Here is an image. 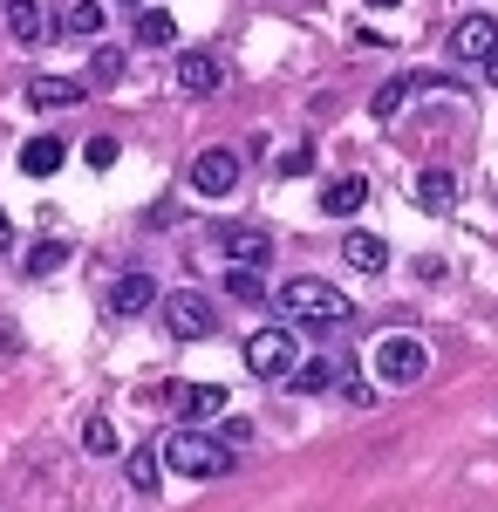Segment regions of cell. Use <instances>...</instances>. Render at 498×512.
I'll return each instance as SVG.
<instances>
[{
  "label": "cell",
  "instance_id": "obj_19",
  "mask_svg": "<svg viewBox=\"0 0 498 512\" xmlns=\"http://www.w3.org/2000/svg\"><path fill=\"white\" fill-rule=\"evenodd\" d=\"M342 260H348V267H383L389 246H383L376 233H348V239H342Z\"/></svg>",
  "mask_w": 498,
  "mask_h": 512
},
{
  "label": "cell",
  "instance_id": "obj_23",
  "mask_svg": "<svg viewBox=\"0 0 498 512\" xmlns=\"http://www.w3.org/2000/svg\"><path fill=\"white\" fill-rule=\"evenodd\" d=\"M410 96H417V76H389L383 89H376V103H369V110H376V117H396Z\"/></svg>",
  "mask_w": 498,
  "mask_h": 512
},
{
  "label": "cell",
  "instance_id": "obj_4",
  "mask_svg": "<svg viewBox=\"0 0 498 512\" xmlns=\"http://www.w3.org/2000/svg\"><path fill=\"white\" fill-rule=\"evenodd\" d=\"M294 328H260L253 342H246V369L253 376H267V383H280V376H294Z\"/></svg>",
  "mask_w": 498,
  "mask_h": 512
},
{
  "label": "cell",
  "instance_id": "obj_2",
  "mask_svg": "<svg viewBox=\"0 0 498 512\" xmlns=\"http://www.w3.org/2000/svg\"><path fill=\"white\" fill-rule=\"evenodd\" d=\"M273 301H280V315H287V321H348V315H355L342 287L307 280V274L301 280H280V294H273Z\"/></svg>",
  "mask_w": 498,
  "mask_h": 512
},
{
  "label": "cell",
  "instance_id": "obj_9",
  "mask_svg": "<svg viewBox=\"0 0 498 512\" xmlns=\"http://www.w3.org/2000/svg\"><path fill=\"white\" fill-rule=\"evenodd\" d=\"M171 410H178L185 424L226 417V383H185V390H171Z\"/></svg>",
  "mask_w": 498,
  "mask_h": 512
},
{
  "label": "cell",
  "instance_id": "obj_20",
  "mask_svg": "<svg viewBox=\"0 0 498 512\" xmlns=\"http://www.w3.org/2000/svg\"><path fill=\"white\" fill-rule=\"evenodd\" d=\"M82 451H89V458H116V451H123V437H116L110 417H89V424H82Z\"/></svg>",
  "mask_w": 498,
  "mask_h": 512
},
{
  "label": "cell",
  "instance_id": "obj_3",
  "mask_svg": "<svg viewBox=\"0 0 498 512\" xmlns=\"http://www.w3.org/2000/svg\"><path fill=\"white\" fill-rule=\"evenodd\" d=\"M369 369L383 376L389 390H410V383H423L430 355H423V342H410V335H389V342H376V355H369Z\"/></svg>",
  "mask_w": 498,
  "mask_h": 512
},
{
  "label": "cell",
  "instance_id": "obj_22",
  "mask_svg": "<svg viewBox=\"0 0 498 512\" xmlns=\"http://www.w3.org/2000/svg\"><path fill=\"white\" fill-rule=\"evenodd\" d=\"M294 376H301V383H294V390H307V396H321V390H335V383H342V369H335V362H328V355H314V362H301V369H294Z\"/></svg>",
  "mask_w": 498,
  "mask_h": 512
},
{
  "label": "cell",
  "instance_id": "obj_18",
  "mask_svg": "<svg viewBox=\"0 0 498 512\" xmlns=\"http://www.w3.org/2000/svg\"><path fill=\"white\" fill-rule=\"evenodd\" d=\"M157 478H164V444L130 451V485H137V492H157Z\"/></svg>",
  "mask_w": 498,
  "mask_h": 512
},
{
  "label": "cell",
  "instance_id": "obj_25",
  "mask_svg": "<svg viewBox=\"0 0 498 512\" xmlns=\"http://www.w3.org/2000/svg\"><path fill=\"white\" fill-rule=\"evenodd\" d=\"M232 294H239V301H260V294H267V280L253 274V267H239V274H232Z\"/></svg>",
  "mask_w": 498,
  "mask_h": 512
},
{
  "label": "cell",
  "instance_id": "obj_12",
  "mask_svg": "<svg viewBox=\"0 0 498 512\" xmlns=\"http://www.w3.org/2000/svg\"><path fill=\"white\" fill-rule=\"evenodd\" d=\"M321 205H328V219H355V212L369 205V178H355V171H342V178H328V192H321Z\"/></svg>",
  "mask_w": 498,
  "mask_h": 512
},
{
  "label": "cell",
  "instance_id": "obj_30",
  "mask_svg": "<svg viewBox=\"0 0 498 512\" xmlns=\"http://www.w3.org/2000/svg\"><path fill=\"white\" fill-rule=\"evenodd\" d=\"M492 82H498V55H492Z\"/></svg>",
  "mask_w": 498,
  "mask_h": 512
},
{
  "label": "cell",
  "instance_id": "obj_6",
  "mask_svg": "<svg viewBox=\"0 0 498 512\" xmlns=\"http://www.w3.org/2000/svg\"><path fill=\"white\" fill-rule=\"evenodd\" d=\"M232 185H239V158H232L226 144H212V151L192 158V192L198 198H226Z\"/></svg>",
  "mask_w": 498,
  "mask_h": 512
},
{
  "label": "cell",
  "instance_id": "obj_29",
  "mask_svg": "<svg viewBox=\"0 0 498 512\" xmlns=\"http://www.w3.org/2000/svg\"><path fill=\"white\" fill-rule=\"evenodd\" d=\"M369 7H396V0H369Z\"/></svg>",
  "mask_w": 498,
  "mask_h": 512
},
{
  "label": "cell",
  "instance_id": "obj_15",
  "mask_svg": "<svg viewBox=\"0 0 498 512\" xmlns=\"http://www.w3.org/2000/svg\"><path fill=\"white\" fill-rule=\"evenodd\" d=\"M62 158H69V151H62V137H28V144H21V171H28V178L62 171Z\"/></svg>",
  "mask_w": 498,
  "mask_h": 512
},
{
  "label": "cell",
  "instance_id": "obj_7",
  "mask_svg": "<svg viewBox=\"0 0 498 512\" xmlns=\"http://www.w3.org/2000/svg\"><path fill=\"white\" fill-rule=\"evenodd\" d=\"M451 55H464V62H492L498 55V21L492 14H464L458 28H451Z\"/></svg>",
  "mask_w": 498,
  "mask_h": 512
},
{
  "label": "cell",
  "instance_id": "obj_17",
  "mask_svg": "<svg viewBox=\"0 0 498 512\" xmlns=\"http://www.w3.org/2000/svg\"><path fill=\"white\" fill-rule=\"evenodd\" d=\"M137 41H144V48H171V41H178V21H171L164 7H144V14H137Z\"/></svg>",
  "mask_w": 498,
  "mask_h": 512
},
{
  "label": "cell",
  "instance_id": "obj_24",
  "mask_svg": "<svg viewBox=\"0 0 498 512\" xmlns=\"http://www.w3.org/2000/svg\"><path fill=\"white\" fill-rule=\"evenodd\" d=\"M62 260H69V246H62V239H35V253H28V274H55V267H62Z\"/></svg>",
  "mask_w": 498,
  "mask_h": 512
},
{
  "label": "cell",
  "instance_id": "obj_14",
  "mask_svg": "<svg viewBox=\"0 0 498 512\" xmlns=\"http://www.w3.org/2000/svg\"><path fill=\"white\" fill-rule=\"evenodd\" d=\"M417 205H423V212H451V205H458V178L430 164V171L417 178Z\"/></svg>",
  "mask_w": 498,
  "mask_h": 512
},
{
  "label": "cell",
  "instance_id": "obj_11",
  "mask_svg": "<svg viewBox=\"0 0 498 512\" xmlns=\"http://www.w3.org/2000/svg\"><path fill=\"white\" fill-rule=\"evenodd\" d=\"M144 308H157V280L151 274H123L110 287V315L130 321V315H144Z\"/></svg>",
  "mask_w": 498,
  "mask_h": 512
},
{
  "label": "cell",
  "instance_id": "obj_5",
  "mask_svg": "<svg viewBox=\"0 0 498 512\" xmlns=\"http://www.w3.org/2000/svg\"><path fill=\"white\" fill-rule=\"evenodd\" d=\"M164 328L178 342H205L212 335V301L205 294H164Z\"/></svg>",
  "mask_w": 498,
  "mask_h": 512
},
{
  "label": "cell",
  "instance_id": "obj_10",
  "mask_svg": "<svg viewBox=\"0 0 498 512\" xmlns=\"http://www.w3.org/2000/svg\"><path fill=\"white\" fill-rule=\"evenodd\" d=\"M178 89H185V96H212V89H219V55L185 48V55H178Z\"/></svg>",
  "mask_w": 498,
  "mask_h": 512
},
{
  "label": "cell",
  "instance_id": "obj_21",
  "mask_svg": "<svg viewBox=\"0 0 498 512\" xmlns=\"http://www.w3.org/2000/svg\"><path fill=\"white\" fill-rule=\"evenodd\" d=\"M103 21H110V7H103V0H76V7L62 14V28H69V35H103Z\"/></svg>",
  "mask_w": 498,
  "mask_h": 512
},
{
  "label": "cell",
  "instance_id": "obj_8",
  "mask_svg": "<svg viewBox=\"0 0 498 512\" xmlns=\"http://www.w3.org/2000/svg\"><path fill=\"white\" fill-rule=\"evenodd\" d=\"M219 253H226L232 267H260V260H273V233L267 226H226L219 233Z\"/></svg>",
  "mask_w": 498,
  "mask_h": 512
},
{
  "label": "cell",
  "instance_id": "obj_13",
  "mask_svg": "<svg viewBox=\"0 0 498 512\" xmlns=\"http://www.w3.org/2000/svg\"><path fill=\"white\" fill-rule=\"evenodd\" d=\"M28 103H35V110H76V103H82V82H69V76H35V82H28Z\"/></svg>",
  "mask_w": 498,
  "mask_h": 512
},
{
  "label": "cell",
  "instance_id": "obj_27",
  "mask_svg": "<svg viewBox=\"0 0 498 512\" xmlns=\"http://www.w3.org/2000/svg\"><path fill=\"white\" fill-rule=\"evenodd\" d=\"M307 164H314V151H307V144H294V151H287V158H280V178H301Z\"/></svg>",
  "mask_w": 498,
  "mask_h": 512
},
{
  "label": "cell",
  "instance_id": "obj_1",
  "mask_svg": "<svg viewBox=\"0 0 498 512\" xmlns=\"http://www.w3.org/2000/svg\"><path fill=\"white\" fill-rule=\"evenodd\" d=\"M232 465V444H219L212 431H171L164 437V472H185V478H219Z\"/></svg>",
  "mask_w": 498,
  "mask_h": 512
},
{
  "label": "cell",
  "instance_id": "obj_26",
  "mask_svg": "<svg viewBox=\"0 0 498 512\" xmlns=\"http://www.w3.org/2000/svg\"><path fill=\"white\" fill-rule=\"evenodd\" d=\"M82 158L96 164V171H110V164H116V137H89V151H82Z\"/></svg>",
  "mask_w": 498,
  "mask_h": 512
},
{
  "label": "cell",
  "instance_id": "obj_28",
  "mask_svg": "<svg viewBox=\"0 0 498 512\" xmlns=\"http://www.w3.org/2000/svg\"><path fill=\"white\" fill-rule=\"evenodd\" d=\"M7 246H14V226H7V212H0V253H7Z\"/></svg>",
  "mask_w": 498,
  "mask_h": 512
},
{
  "label": "cell",
  "instance_id": "obj_16",
  "mask_svg": "<svg viewBox=\"0 0 498 512\" xmlns=\"http://www.w3.org/2000/svg\"><path fill=\"white\" fill-rule=\"evenodd\" d=\"M7 28H14V41H41V35H48L41 0H7Z\"/></svg>",
  "mask_w": 498,
  "mask_h": 512
}]
</instances>
